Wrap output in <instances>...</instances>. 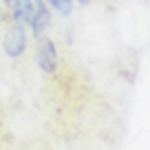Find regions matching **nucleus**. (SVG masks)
<instances>
[{"mask_svg": "<svg viewBox=\"0 0 150 150\" xmlns=\"http://www.w3.org/2000/svg\"><path fill=\"white\" fill-rule=\"evenodd\" d=\"M28 28L26 24H18V22H7V30L2 35V52L9 59H20L24 52L28 50Z\"/></svg>", "mask_w": 150, "mask_h": 150, "instance_id": "obj_1", "label": "nucleus"}, {"mask_svg": "<svg viewBox=\"0 0 150 150\" xmlns=\"http://www.w3.org/2000/svg\"><path fill=\"white\" fill-rule=\"evenodd\" d=\"M50 26H52V9L46 4V0H33L28 20H26L28 35L33 39H39L44 35H48Z\"/></svg>", "mask_w": 150, "mask_h": 150, "instance_id": "obj_2", "label": "nucleus"}, {"mask_svg": "<svg viewBox=\"0 0 150 150\" xmlns=\"http://www.w3.org/2000/svg\"><path fill=\"white\" fill-rule=\"evenodd\" d=\"M35 63L44 72L46 76H52L59 70V50L52 37L44 35V37L35 39Z\"/></svg>", "mask_w": 150, "mask_h": 150, "instance_id": "obj_3", "label": "nucleus"}, {"mask_svg": "<svg viewBox=\"0 0 150 150\" xmlns=\"http://www.w3.org/2000/svg\"><path fill=\"white\" fill-rule=\"evenodd\" d=\"M30 2L33 0H11V2L4 7L9 22H18V24H26L28 13H30Z\"/></svg>", "mask_w": 150, "mask_h": 150, "instance_id": "obj_4", "label": "nucleus"}, {"mask_svg": "<svg viewBox=\"0 0 150 150\" xmlns=\"http://www.w3.org/2000/svg\"><path fill=\"white\" fill-rule=\"evenodd\" d=\"M2 22H4V7H2V2H0V26H2Z\"/></svg>", "mask_w": 150, "mask_h": 150, "instance_id": "obj_5", "label": "nucleus"}, {"mask_svg": "<svg viewBox=\"0 0 150 150\" xmlns=\"http://www.w3.org/2000/svg\"><path fill=\"white\" fill-rule=\"evenodd\" d=\"M74 2H76V4H89L91 0H74Z\"/></svg>", "mask_w": 150, "mask_h": 150, "instance_id": "obj_6", "label": "nucleus"}, {"mask_svg": "<svg viewBox=\"0 0 150 150\" xmlns=\"http://www.w3.org/2000/svg\"><path fill=\"white\" fill-rule=\"evenodd\" d=\"M0 2H2V7H7V4L11 2V0H0Z\"/></svg>", "mask_w": 150, "mask_h": 150, "instance_id": "obj_7", "label": "nucleus"}]
</instances>
